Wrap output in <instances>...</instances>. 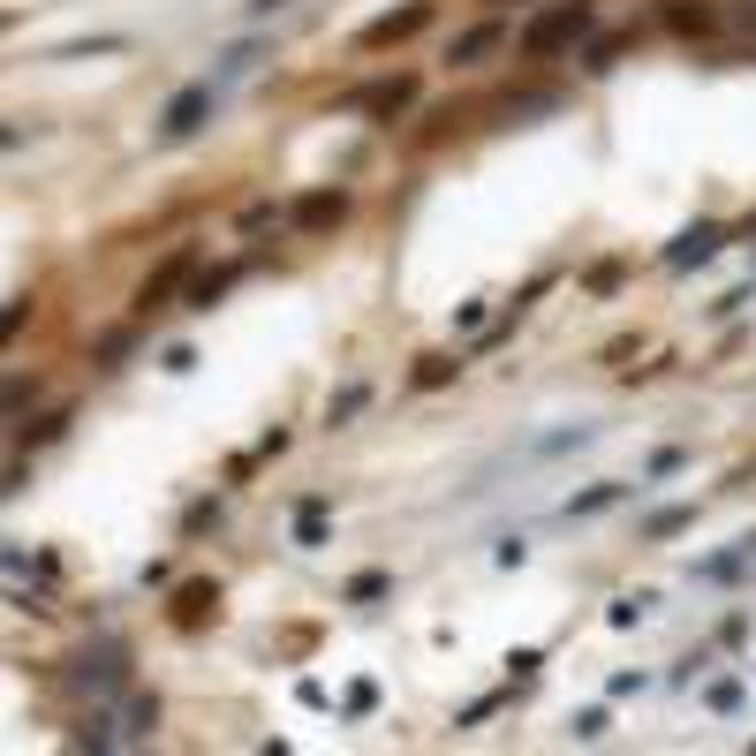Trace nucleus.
Returning <instances> with one entry per match:
<instances>
[{"label":"nucleus","mask_w":756,"mask_h":756,"mask_svg":"<svg viewBox=\"0 0 756 756\" xmlns=\"http://www.w3.org/2000/svg\"><path fill=\"white\" fill-rule=\"evenodd\" d=\"M598 734H605V711H598V704H591V711H575V742H598Z\"/></svg>","instance_id":"obj_33"},{"label":"nucleus","mask_w":756,"mask_h":756,"mask_svg":"<svg viewBox=\"0 0 756 756\" xmlns=\"http://www.w3.org/2000/svg\"><path fill=\"white\" fill-rule=\"evenodd\" d=\"M235 273H243V265H212V273H197V281L182 288V310H212V302L235 288Z\"/></svg>","instance_id":"obj_12"},{"label":"nucleus","mask_w":756,"mask_h":756,"mask_svg":"<svg viewBox=\"0 0 756 756\" xmlns=\"http://www.w3.org/2000/svg\"><path fill=\"white\" fill-rule=\"evenodd\" d=\"M704 704H711V711H742V681H711Z\"/></svg>","instance_id":"obj_30"},{"label":"nucleus","mask_w":756,"mask_h":756,"mask_svg":"<svg viewBox=\"0 0 756 756\" xmlns=\"http://www.w3.org/2000/svg\"><path fill=\"white\" fill-rule=\"evenodd\" d=\"M212 612H220V583H212V575H197V583H182V591H174V605H166V620H174L182 635H189V628H205Z\"/></svg>","instance_id":"obj_8"},{"label":"nucleus","mask_w":756,"mask_h":756,"mask_svg":"<svg viewBox=\"0 0 756 756\" xmlns=\"http://www.w3.org/2000/svg\"><path fill=\"white\" fill-rule=\"evenodd\" d=\"M681 461H689V454H681V447H658V454H650V476H673Z\"/></svg>","instance_id":"obj_37"},{"label":"nucleus","mask_w":756,"mask_h":756,"mask_svg":"<svg viewBox=\"0 0 756 756\" xmlns=\"http://www.w3.org/2000/svg\"><path fill=\"white\" fill-rule=\"evenodd\" d=\"M205 114H212V84H182V91L166 99V114H159V137H166V145H182V137H197V129H205Z\"/></svg>","instance_id":"obj_4"},{"label":"nucleus","mask_w":756,"mask_h":756,"mask_svg":"<svg viewBox=\"0 0 756 756\" xmlns=\"http://www.w3.org/2000/svg\"><path fill=\"white\" fill-rule=\"evenodd\" d=\"M628 46H635V30H612V38H591V53H583V69H591V76H605V69H612V61H620Z\"/></svg>","instance_id":"obj_18"},{"label":"nucleus","mask_w":756,"mask_h":756,"mask_svg":"<svg viewBox=\"0 0 756 756\" xmlns=\"http://www.w3.org/2000/svg\"><path fill=\"white\" fill-rule=\"evenodd\" d=\"M719 243H727V227L696 220V227H681V235L666 243V265H673V273H689V265H711V258H719Z\"/></svg>","instance_id":"obj_7"},{"label":"nucleus","mask_w":756,"mask_h":756,"mask_svg":"<svg viewBox=\"0 0 756 756\" xmlns=\"http://www.w3.org/2000/svg\"><path fill=\"white\" fill-rule=\"evenodd\" d=\"M69 432V409H53V417H30V424H15V447H53Z\"/></svg>","instance_id":"obj_16"},{"label":"nucleus","mask_w":756,"mask_h":756,"mask_svg":"<svg viewBox=\"0 0 756 756\" xmlns=\"http://www.w3.org/2000/svg\"><path fill=\"white\" fill-rule=\"evenodd\" d=\"M612 499H628V484H591V492H575V499H568V522H583V515H605Z\"/></svg>","instance_id":"obj_17"},{"label":"nucleus","mask_w":756,"mask_h":756,"mask_svg":"<svg viewBox=\"0 0 756 756\" xmlns=\"http://www.w3.org/2000/svg\"><path fill=\"white\" fill-rule=\"evenodd\" d=\"M681 530H696V507H658L643 522V537H681Z\"/></svg>","instance_id":"obj_22"},{"label":"nucleus","mask_w":756,"mask_h":756,"mask_svg":"<svg viewBox=\"0 0 756 756\" xmlns=\"http://www.w3.org/2000/svg\"><path fill=\"white\" fill-rule=\"evenodd\" d=\"M492 8H515V0H492Z\"/></svg>","instance_id":"obj_39"},{"label":"nucleus","mask_w":756,"mask_h":756,"mask_svg":"<svg viewBox=\"0 0 756 756\" xmlns=\"http://www.w3.org/2000/svg\"><path fill=\"white\" fill-rule=\"evenodd\" d=\"M69 742H76V749H114L122 734H114V719H107V711H91V719H76V734H69Z\"/></svg>","instance_id":"obj_20"},{"label":"nucleus","mask_w":756,"mask_h":756,"mask_svg":"<svg viewBox=\"0 0 756 756\" xmlns=\"http://www.w3.org/2000/svg\"><path fill=\"white\" fill-rule=\"evenodd\" d=\"M492 711H499V696H476V704H469V711H461V719H454V727H484V719H492Z\"/></svg>","instance_id":"obj_36"},{"label":"nucleus","mask_w":756,"mask_h":756,"mask_svg":"<svg viewBox=\"0 0 756 756\" xmlns=\"http://www.w3.org/2000/svg\"><path fill=\"white\" fill-rule=\"evenodd\" d=\"M658 15H666L673 38H711V30H719V8H711V0H666Z\"/></svg>","instance_id":"obj_9"},{"label":"nucleus","mask_w":756,"mask_h":756,"mask_svg":"<svg viewBox=\"0 0 756 756\" xmlns=\"http://www.w3.org/2000/svg\"><path fill=\"white\" fill-rule=\"evenodd\" d=\"M197 281V243H182V250H166V265L159 273H145V288H137V318H151V310H166V302L182 296Z\"/></svg>","instance_id":"obj_2"},{"label":"nucleus","mask_w":756,"mask_h":756,"mask_svg":"<svg viewBox=\"0 0 756 756\" xmlns=\"http://www.w3.org/2000/svg\"><path fill=\"white\" fill-rule=\"evenodd\" d=\"M296 545H325V492H310L296 507Z\"/></svg>","instance_id":"obj_19"},{"label":"nucleus","mask_w":756,"mask_h":756,"mask_svg":"<svg viewBox=\"0 0 756 756\" xmlns=\"http://www.w3.org/2000/svg\"><path fill=\"white\" fill-rule=\"evenodd\" d=\"M243 8H250V15H258V23H265V15H281V8H288V0H243Z\"/></svg>","instance_id":"obj_38"},{"label":"nucleus","mask_w":756,"mask_h":756,"mask_svg":"<svg viewBox=\"0 0 756 756\" xmlns=\"http://www.w3.org/2000/svg\"><path fill=\"white\" fill-rule=\"evenodd\" d=\"M620 281H628V265H620V258H598V265L583 273V288H591V296H612Z\"/></svg>","instance_id":"obj_23"},{"label":"nucleus","mask_w":756,"mask_h":756,"mask_svg":"<svg viewBox=\"0 0 756 756\" xmlns=\"http://www.w3.org/2000/svg\"><path fill=\"white\" fill-rule=\"evenodd\" d=\"M386 591H394V575H386V568H363V575H348V591H340V598L371 605V598H386Z\"/></svg>","instance_id":"obj_21"},{"label":"nucleus","mask_w":756,"mask_h":756,"mask_svg":"<svg viewBox=\"0 0 756 756\" xmlns=\"http://www.w3.org/2000/svg\"><path fill=\"white\" fill-rule=\"evenodd\" d=\"M371 704H379V689H371V681H356V689H348V704H340V711H348V719H371Z\"/></svg>","instance_id":"obj_29"},{"label":"nucleus","mask_w":756,"mask_h":756,"mask_svg":"<svg viewBox=\"0 0 756 756\" xmlns=\"http://www.w3.org/2000/svg\"><path fill=\"white\" fill-rule=\"evenodd\" d=\"M69 681L107 696V689H122V681H129V650H122V643H99V650H84V658L69 666Z\"/></svg>","instance_id":"obj_5"},{"label":"nucleus","mask_w":756,"mask_h":756,"mask_svg":"<svg viewBox=\"0 0 756 756\" xmlns=\"http://www.w3.org/2000/svg\"><path fill=\"white\" fill-rule=\"evenodd\" d=\"M129 348H137V325H114V333H99V340H91V363H99V371H122V356H129Z\"/></svg>","instance_id":"obj_15"},{"label":"nucleus","mask_w":756,"mask_h":756,"mask_svg":"<svg viewBox=\"0 0 756 756\" xmlns=\"http://www.w3.org/2000/svg\"><path fill=\"white\" fill-rule=\"evenodd\" d=\"M499 38H507V23H499V15H484V23H469V30H461V38L447 46V61H454V69H469V61L499 53Z\"/></svg>","instance_id":"obj_11"},{"label":"nucleus","mask_w":756,"mask_h":756,"mask_svg":"<svg viewBox=\"0 0 756 756\" xmlns=\"http://www.w3.org/2000/svg\"><path fill=\"white\" fill-rule=\"evenodd\" d=\"M212 522H220V499H197V507H189V515H182V537H205V530H212Z\"/></svg>","instance_id":"obj_27"},{"label":"nucleus","mask_w":756,"mask_h":756,"mask_svg":"<svg viewBox=\"0 0 756 756\" xmlns=\"http://www.w3.org/2000/svg\"><path fill=\"white\" fill-rule=\"evenodd\" d=\"M749 560H756V545H749V537H742L734 553H711V560H696V583H734V575H742Z\"/></svg>","instance_id":"obj_13"},{"label":"nucleus","mask_w":756,"mask_h":756,"mask_svg":"<svg viewBox=\"0 0 756 756\" xmlns=\"http://www.w3.org/2000/svg\"><path fill=\"white\" fill-rule=\"evenodd\" d=\"M250 61H265V46H250V38H243V46H227V69H235V76H243Z\"/></svg>","instance_id":"obj_34"},{"label":"nucleus","mask_w":756,"mask_h":756,"mask_svg":"<svg viewBox=\"0 0 756 756\" xmlns=\"http://www.w3.org/2000/svg\"><path fill=\"white\" fill-rule=\"evenodd\" d=\"M288 220H296L302 235H333L348 220V189H302L296 205H288Z\"/></svg>","instance_id":"obj_6"},{"label":"nucleus","mask_w":756,"mask_h":756,"mask_svg":"<svg viewBox=\"0 0 756 756\" xmlns=\"http://www.w3.org/2000/svg\"><path fill=\"white\" fill-rule=\"evenodd\" d=\"M643 605H650V598H612V605H605V628H635V620H643Z\"/></svg>","instance_id":"obj_28"},{"label":"nucleus","mask_w":756,"mask_h":756,"mask_svg":"<svg viewBox=\"0 0 756 756\" xmlns=\"http://www.w3.org/2000/svg\"><path fill=\"white\" fill-rule=\"evenodd\" d=\"M492 560H499V568H522V560H530V545H522V537H499V545H492Z\"/></svg>","instance_id":"obj_32"},{"label":"nucleus","mask_w":756,"mask_h":756,"mask_svg":"<svg viewBox=\"0 0 756 756\" xmlns=\"http://www.w3.org/2000/svg\"><path fill=\"white\" fill-rule=\"evenodd\" d=\"M454 371H461V363L432 348V356H417V371H409V386H417V394H439V386H454Z\"/></svg>","instance_id":"obj_14"},{"label":"nucleus","mask_w":756,"mask_h":756,"mask_svg":"<svg viewBox=\"0 0 756 756\" xmlns=\"http://www.w3.org/2000/svg\"><path fill=\"white\" fill-rule=\"evenodd\" d=\"M591 0H553V8H537L530 23H522V53L530 61H545V53H568L575 38H591Z\"/></svg>","instance_id":"obj_1"},{"label":"nucleus","mask_w":756,"mask_h":756,"mask_svg":"<svg viewBox=\"0 0 756 756\" xmlns=\"http://www.w3.org/2000/svg\"><path fill=\"white\" fill-rule=\"evenodd\" d=\"M401 107H417V76H386V84H371V91H356V114H401Z\"/></svg>","instance_id":"obj_10"},{"label":"nucleus","mask_w":756,"mask_h":756,"mask_svg":"<svg viewBox=\"0 0 756 756\" xmlns=\"http://www.w3.org/2000/svg\"><path fill=\"white\" fill-rule=\"evenodd\" d=\"M749 243H756V220H749Z\"/></svg>","instance_id":"obj_40"},{"label":"nucleus","mask_w":756,"mask_h":756,"mask_svg":"<svg viewBox=\"0 0 756 756\" xmlns=\"http://www.w3.org/2000/svg\"><path fill=\"white\" fill-rule=\"evenodd\" d=\"M432 23V0H401V8H386V15H371L363 30H356V46L363 53H386V46H401V38H417Z\"/></svg>","instance_id":"obj_3"},{"label":"nucleus","mask_w":756,"mask_h":756,"mask_svg":"<svg viewBox=\"0 0 756 756\" xmlns=\"http://www.w3.org/2000/svg\"><path fill=\"white\" fill-rule=\"evenodd\" d=\"M129 38L114 30V38H76V46H61V61H91V53H122Z\"/></svg>","instance_id":"obj_25"},{"label":"nucleus","mask_w":756,"mask_h":756,"mask_svg":"<svg viewBox=\"0 0 756 756\" xmlns=\"http://www.w3.org/2000/svg\"><path fill=\"white\" fill-rule=\"evenodd\" d=\"M151 727H159V696H137V704H129V727H122V742H145Z\"/></svg>","instance_id":"obj_24"},{"label":"nucleus","mask_w":756,"mask_h":756,"mask_svg":"<svg viewBox=\"0 0 756 756\" xmlns=\"http://www.w3.org/2000/svg\"><path fill=\"white\" fill-rule=\"evenodd\" d=\"M38 401V379H8V409H30Z\"/></svg>","instance_id":"obj_35"},{"label":"nucleus","mask_w":756,"mask_h":756,"mask_svg":"<svg viewBox=\"0 0 756 756\" xmlns=\"http://www.w3.org/2000/svg\"><path fill=\"white\" fill-rule=\"evenodd\" d=\"M363 401H371V394H363V386H340V394H333V409H325V424H348V417H356V409H363Z\"/></svg>","instance_id":"obj_26"},{"label":"nucleus","mask_w":756,"mask_h":756,"mask_svg":"<svg viewBox=\"0 0 756 756\" xmlns=\"http://www.w3.org/2000/svg\"><path fill=\"white\" fill-rule=\"evenodd\" d=\"M23 325H30V296H15V302H8V310H0V333H8V340H15Z\"/></svg>","instance_id":"obj_31"}]
</instances>
